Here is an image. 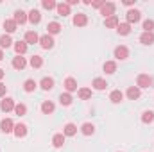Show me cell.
Instances as JSON below:
<instances>
[{"instance_id": "obj_27", "label": "cell", "mask_w": 154, "mask_h": 152, "mask_svg": "<svg viewBox=\"0 0 154 152\" xmlns=\"http://www.w3.org/2000/svg\"><path fill=\"white\" fill-rule=\"evenodd\" d=\"M109 100H111L113 104H120V102L124 100V93H122L120 90H115V91H111V93H109Z\"/></svg>"}, {"instance_id": "obj_32", "label": "cell", "mask_w": 154, "mask_h": 152, "mask_svg": "<svg viewBox=\"0 0 154 152\" xmlns=\"http://www.w3.org/2000/svg\"><path fill=\"white\" fill-rule=\"evenodd\" d=\"M140 43H143V45H152L154 43V32H143V34L140 36Z\"/></svg>"}, {"instance_id": "obj_35", "label": "cell", "mask_w": 154, "mask_h": 152, "mask_svg": "<svg viewBox=\"0 0 154 152\" xmlns=\"http://www.w3.org/2000/svg\"><path fill=\"white\" fill-rule=\"evenodd\" d=\"M29 63H31L32 68H41V66H43V57H41V56H32Z\"/></svg>"}, {"instance_id": "obj_44", "label": "cell", "mask_w": 154, "mask_h": 152, "mask_svg": "<svg viewBox=\"0 0 154 152\" xmlns=\"http://www.w3.org/2000/svg\"><path fill=\"white\" fill-rule=\"evenodd\" d=\"M4 75H5V72H4V70H2V68H0V81H2V79H4Z\"/></svg>"}, {"instance_id": "obj_17", "label": "cell", "mask_w": 154, "mask_h": 152, "mask_svg": "<svg viewBox=\"0 0 154 152\" xmlns=\"http://www.w3.org/2000/svg\"><path fill=\"white\" fill-rule=\"evenodd\" d=\"M27 43L25 41H16L14 45H13V48H14V52H16V56H23L25 52H27Z\"/></svg>"}, {"instance_id": "obj_25", "label": "cell", "mask_w": 154, "mask_h": 152, "mask_svg": "<svg viewBox=\"0 0 154 152\" xmlns=\"http://www.w3.org/2000/svg\"><path fill=\"white\" fill-rule=\"evenodd\" d=\"M77 97L81 100H90L91 99V90L90 88H79L77 90Z\"/></svg>"}, {"instance_id": "obj_6", "label": "cell", "mask_w": 154, "mask_h": 152, "mask_svg": "<svg viewBox=\"0 0 154 152\" xmlns=\"http://www.w3.org/2000/svg\"><path fill=\"white\" fill-rule=\"evenodd\" d=\"M14 122L11 120V118H4L2 122H0V131L4 132V134H9V132H13L14 131Z\"/></svg>"}, {"instance_id": "obj_7", "label": "cell", "mask_w": 154, "mask_h": 152, "mask_svg": "<svg viewBox=\"0 0 154 152\" xmlns=\"http://www.w3.org/2000/svg\"><path fill=\"white\" fill-rule=\"evenodd\" d=\"M54 38L50 36V34H43V36H39V45H41V48H45V50H48V48H52L54 47Z\"/></svg>"}, {"instance_id": "obj_39", "label": "cell", "mask_w": 154, "mask_h": 152, "mask_svg": "<svg viewBox=\"0 0 154 152\" xmlns=\"http://www.w3.org/2000/svg\"><path fill=\"white\" fill-rule=\"evenodd\" d=\"M142 27H143V32H152L154 31V20H145Z\"/></svg>"}, {"instance_id": "obj_4", "label": "cell", "mask_w": 154, "mask_h": 152, "mask_svg": "<svg viewBox=\"0 0 154 152\" xmlns=\"http://www.w3.org/2000/svg\"><path fill=\"white\" fill-rule=\"evenodd\" d=\"M113 56H115L116 59L124 61V59H127V57H129V48H127L125 45H118L115 50H113Z\"/></svg>"}, {"instance_id": "obj_38", "label": "cell", "mask_w": 154, "mask_h": 152, "mask_svg": "<svg viewBox=\"0 0 154 152\" xmlns=\"http://www.w3.org/2000/svg\"><path fill=\"white\" fill-rule=\"evenodd\" d=\"M14 113L18 114V116H23V114L27 113V106L25 104H16L14 106Z\"/></svg>"}, {"instance_id": "obj_33", "label": "cell", "mask_w": 154, "mask_h": 152, "mask_svg": "<svg viewBox=\"0 0 154 152\" xmlns=\"http://www.w3.org/2000/svg\"><path fill=\"white\" fill-rule=\"evenodd\" d=\"M102 68H104V72H106L108 75H111V74H115L116 72V63L115 61H106Z\"/></svg>"}, {"instance_id": "obj_30", "label": "cell", "mask_w": 154, "mask_h": 152, "mask_svg": "<svg viewBox=\"0 0 154 152\" xmlns=\"http://www.w3.org/2000/svg\"><path fill=\"white\" fill-rule=\"evenodd\" d=\"M4 29H5L7 34H11V32H14V31L18 29V25H16L14 20H5V22H4Z\"/></svg>"}, {"instance_id": "obj_26", "label": "cell", "mask_w": 154, "mask_h": 152, "mask_svg": "<svg viewBox=\"0 0 154 152\" xmlns=\"http://www.w3.org/2000/svg\"><path fill=\"white\" fill-rule=\"evenodd\" d=\"M52 145H54L56 149H61V147L65 145V134H63V132L54 134V138H52Z\"/></svg>"}, {"instance_id": "obj_40", "label": "cell", "mask_w": 154, "mask_h": 152, "mask_svg": "<svg viewBox=\"0 0 154 152\" xmlns=\"http://www.w3.org/2000/svg\"><path fill=\"white\" fill-rule=\"evenodd\" d=\"M104 4H106V0H97V2H91V7H95V9H100Z\"/></svg>"}, {"instance_id": "obj_31", "label": "cell", "mask_w": 154, "mask_h": 152, "mask_svg": "<svg viewBox=\"0 0 154 152\" xmlns=\"http://www.w3.org/2000/svg\"><path fill=\"white\" fill-rule=\"evenodd\" d=\"M116 31H118V34H120V36H127V34L131 32V25H129L127 22H124V23H118Z\"/></svg>"}, {"instance_id": "obj_15", "label": "cell", "mask_w": 154, "mask_h": 152, "mask_svg": "<svg viewBox=\"0 0 154 152\" xmlns=\"http://www.w3.org/2000/svg\"><path fill=\"white\" fill-rule=\"evenodd\" d=\"M65 90H66V93L77 91V81L74 77H66V79H65Z\"/></svg>"}, {"instance_id": "obj_45", "label": "cell", "mask_w": 154, "mask_h": 152, "mask_svg": "<svg viewBox=\"0 0 154 152\" xmlns=\"http://www.w3.org/2000/svg\"><path fill=\"white\" fill-rule=\"evenodd\" d=\"M2 59H4V50L0 48V61H2Z\"/></svg>"}, {"instance_id": "obj_21", "label": "cell", "mask_w": 154, "mask_h": 152, "mask_svg": "<svg viewBox=\"0 0 154 152\" xmlns=\"http://www.w3.org/2000/svg\"><path fill=\"white\" fill-rule=\"evenodd\" d=\"M54 109H56V106H54V102H50V100H45V102L41 104V113L43 114H52Z\"/></svg>"}, {"instance_id": "obj_23", "label": "cell", "mask_w": 154, "mask_h": 152, "mask_svg": "<svg viewBox=\"0 0 154 152\" xmlns=\"http://www.w3.org/2000/svg\"><path fill=\"white\" fill-rule=\"evenodd\" d=\"M91 86L95 88V90H99V91H102V90H106L108 88V82L102 79V77H97V79H93V82H91Z\"/></svg>"}, {"instance_id": "obj_11", "label": "cell", "mask_w": 154, "mask_h": 152, "mask_svg": "<svg viewBox=\"0 0 154 152\" xmlns=\"http://www.w3.org/2000/svg\"><path fill=\"white\" fill-rule=\"evenodd\" d=\"M86 23H88V16H86L84 13L74 14V25H75V27H84Z\"/></svg>"}, {"instance_id": "obj_8", "label": "cell", "mask_w": 154, "mask_h": 152, "mask_svg": "<svg viewBox=\"0 0 154 152\" xmlns=\"http://www.w3.org/2000/svg\"><path fill=\"white\" fill-rule=\"evenodd\" d=\"M13 20L16 22V25H23L25 22H29V18H27V13H25V11H22V9L14 11V16H13Z\"/></svg>"}, {"instance_id": "obj_18", "label": "cell", "mask_w": 154, "mask_h": 152, "mask_svg": "<svg viewBox=\"0 0 154 152\" xmlns=\"http://www.w3.org/2000/svg\"><path fill=\"white\" fill-rule=\"evenodd\" d=\"M27 66V61H25V57H22V56H16L14 59H13V68L14 70H23Z\"/></svg>"}, {"instance_id": "obj_3", "label": "cell", "mask_w": 154, "mask_h": 152, "mask_svg": "<svg viewBox=\"0 0 154 152\" xmlns=\"http://www.w3.org/2000/svg\"><path fill=\"white\" fill-rule=\"evenodd\" d=\"M125 18H127V23L131 25V23H138L140 20H142V13L138 11V9H129L127 13H125Z\"/></svg>"}, {"instance_id": "obj_29", "label": "cell", "mask_w": 154, "mask_h": 152, "mask_svg": "<svg viewBox=\"0 0 154 152\" xmlns=\"http://www.w3.org/2000/svg\"><path fill=\"white\" fill-rule=\"evenodd\" d=\"M118 23H120V22H118V16H109V18H106V20H104V25H106V27H108V29H116V27H118Z\"/></svg>"}, {"instance_id": "obj_16", "label": "cell", "mask_w": 154, "mask_h": 152, "mask_svg": "<svg viewBox=\"0 0 154 152\" xmlns=\"http://www.w3.org/2000/svg\"><path fill=\"white\" fill-rule=\"evenodd\" d=\"M23 41H25L27 45H34V43H39V36L34 32V31H27V32H25V38H23Z\"/></svg>"}, {"instance_id": "obj_19", "label": "cell", "mask_w": 154, "mask_h": 152, "mask_svg": "<svg viewBox=\"0 0 154 152\" xmlns=\"http://www.w3.org/2000/svg\"><path fill=\"white\" fill-rule=\"evenodd\" d=\"M56 11H57L59 16H68V14H70V5H68L66 2H61V4H57Z\"/></svg>"}, {"instance_id": "obj_14", "label": "cell", "mask_w": 154, "mask_h": 152, "mask_svg": "<svg viewBox=\"0 0 154 152\" xmlns=\"http://www.w3.org/2000/svg\"><path fill=\"white\" fill-rule=\"evenodd\" d=\"M13 132H14L16 138H25V136H27V125H25V123H16Z\"/></svg>"}, {"instance_id": "obj_13", "label": "cell", "mask_w": 154, "mask_h": 152, "mask_svg": "<svg viewBox=\"0 0 154 152\" xmlns=\"http://www.w3.org/2000/svg\"><path fill=\"white\" fill-rule=\"evenodd\" d=\"M39 86H41V90L50 91V90H54V79H52V77H43V79L39 81Z\"/></svg>"}, {"instance_id": "obj_22", "label": "cell", "mask_w": 154, "mask_h": 152, "mask_svg": "<svg viewBox=\"0 0 154 152\" xmlns=\"http://www.w3.org/2000/svg\"><path fill=\"white\" fill-rule=\"evenodd\" d=\"M63 134H65V136H75L77 134V125L75 123H72V122L66 123V125L63 127Z\"/></svg>"}, {"instance_id": "obj_36", "label": "cell", "mask_w": 154, "mask_h": 152, "mask_svg": "<svg viewBox=\"0 0 154 152\" xmlns=\"http://www.w3.org/2000/svg\"><path fill=\"white\" fill-rule=\"evenodd\" d=\"M142 122H143V123H152L154 122V111H151V109L145 111V113L142 114Z\"/></svg>"}, {"instance_id": "obj_42", "label": "cell", "mask_w": 154, "mask_h": 152, "mask_svg": "<svg viewBox=\"0 0 154 152\" xmlns=\"http://www.w3.org/2000/svg\"><path fill=\"white\" fill-rule=\"evenodd\" d=\"M122 4H124V5H127V7H131V5H134V0H124Z\"/></svg>"}, {"instance_id": "obj_34", "label": "cell", "mask_w": 154, "mask_h": 152, "mask_svg": "<svg viewBox=\"0 0 154 152\" xmlns=\"http://www.w3.org/2000/svg\"><path fill=\"white\" fill-rule=\"evenodd\" d=\"M59 102H61V106H72L74 99H72L70 93H61V95H59Z\"/></svg>"}, {"instance_id": "obj_41", "label": "cell", "mask_w": 154, "mask_h": 152, "mask_svg": "<svg viewBox=\"0 0 154 152\" xmlns=\"http://www.w3.org/2000/svg\"><path fill=\"white\" fill-rule=\"evenodd\" d=\"M5 91H7V86H5L4 82H0V97H4V95H5Z\"/></svg>"}, {"instance_id": "obj_9", "label": "cell", "mask_w": 154, "mask_h": 152, "mask_svg": "<svg viewBox=\"0 0 154 152\" xmlns=\"http://www.w3.org/2000/svg\"><path fill=\"white\" fill-rule=\"evenodd\" d=\"M140 95H142V91H140L138 86H129V88H127V99H129V100H138Z\"/></svg>"}, {"instance_id": "obj_43", "label": "cell", "mask_w": 154, "mask_h": 152, "mask_svg": "<svg viewBox=\"0 0 154 152\" xmlns=\"http://www.w3.org/2000/svg\"><path fill=\"white\" fill-rule=\"evenodd\" d=\"M66 4H68V5H75V4H79V0H68Z\"/></svg>"}, {"instance_id": "obj_24", "label": "cell", "mask_w": 154, "mask_h": 152, "mask_svg": "<svg viewBox=\"0 0 154 152\" xmlns=\"http://www.w3.org/2000/svg\"><path fill=\"white\" fill-rule=\"evenodd\" d=\"M36 88H38V82H36L34 79H27V81L23 82V91H27V93H32Z\"/></svg>"}, {"instance_id": "obj_20", "label": "cell", "mask_w": 154, "mask_h": 152, "mask_svg": "<svg viewBox=\"0 0 154 152\" xmlns=\"http://www.w3.org/2000/svg\"><path fill=\"white\" fill-rule=\"evenodd\" d=\"M81 132H82L84 136H91V134L95 132V125L90 123V122H84V123L81 125Z\"/></svg>"}, {"instance_id": "obj_2", "label": "cell", "mask_w": 154, "mask_h": 152, "mask_svg": "<svg viewBox=\"0 0 154 152\" xmlns=\"http://www.w3.org/2000/svg\"><path fill=\"white\" fill-rule=\"evenodd\" d=\"M115 11H116V5L113 2H106L102 7H100V14L104 18H109V16H115Z\"/></svg>"}, {"instance_id": "obj_12", "label": "cell", "mask_w": 154, "mask_h": 152, "mask_svg": "<svg viewBox=\"0 0 154 152\" xmlns=\"http://www.w3.org/2000/svg\"><path fill=\"white\" fill-rule=\"evenodd\" d=\"M61 25L57 23V22H48V25H47V34H50V36H54V34H59L61 32Z\"/></svg>"}, {"instance_id": "obj_28", "label": "cell", "mask_w": 154, "mask_h": 152, "mask_svg": "<svg viewBox=\"0 0 154 152\" xmlns=\"http://www.w3.org/2000/svg\"><path fill=\"white\" fill-rule=\"evenodd\" d=\"M14 43H13V39L9 34H4V36H0V48L4 50V48H9V47H13Z\"/></svg>"}, {"instance_id": "obj_5", "label": "cell", "mask_w": 154, "mask_h": 152, "mask_svg": "<svg viewBox=\"0 0 154 152\" xmlns=\"http://www.w3.org/2000/svg\"><path fill=\"white\" fill-rule=\"evenodd\" d=\"M14 100L11 99V97H5V99H2L0 100V109L4 111V113H9V111H14Z\"/></svg>"}, {"instance_id": "obj_37", "label": "cell", "mask_w": 154, "mask_h": 152, "mask_svg": "<svg viewBox=\"0 0 154 152\" xmlns=\"http://www.w3.org/2000/svg\"><path fill=\"white\" fill-rule=\"evenodd\" d=\"M41 5H43V9H47V11H52V9L57 7V2H56V0H43Z\"/></svg>"}, {"instance_id": "obj_1", "label": "cell", "mask_w": 154, "mask_h": 152, "mask_svg": "<svg viewBox=\"0 0 154 152\" xmlns=\"http://www.w3.org/2000/svg\"><path fill=\"white\" fill-rule=\"evenodd\" d=\"M152 82H154V79L151 75H147V74H140L136 77V86L138 88H151Z\"/></svg>"}, {"instance_id": "obj_10", "label": "cell", "mask_w": 154, "mask_h": 152, "mask_svg": "<svg viewBox=\"0 0 154 152\" xmlns=\"http://www.w3.org/2000/svg\"><path fill=\"white\" fill-rule=\"evenodd\" d=\"M27 18H29V22L32 25H38L39 22H41V13H39L38 9H31L29 14H27Z\"/></svg>"}]
</instances>
